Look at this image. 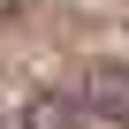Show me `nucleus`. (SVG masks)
I'll use <instances>...</instances> for the list:
<instances>
[{
    "label": "nucleus",
    "mask_w": 129,
    "mask_h": 129,
    "mask_svg": "<svg viewBox=\"0 0 129 129\" xmlns=\"http://www.w3.org/2000/svg\"><path fill=\"white\" fill-rule=\"evenodd\" d=\"M76 99H84V114H91V121L129 129V69H121V61H99V69H84Z\"/></svg>",
    "instance_id": "obj_1"
},
{
    "label": "nucleus",
    "mask_w": 129,
    "mask_h": 129,
    "mask_svg": "<svg viewBox=\"0 0 129 129\" xmlns=\"http://www.w3.org/2000/svg\"><path fill=\"white\" fill-rule=\"evenodd\" d=\"M84 99L76 91H30L23 99V129H84Z\"/></svg>",
    "instance_id": "obj_2"
}]
</instances>
